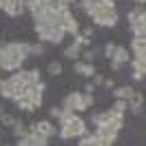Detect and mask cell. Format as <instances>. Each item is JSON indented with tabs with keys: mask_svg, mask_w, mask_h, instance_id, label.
Masks as SVG:
<instances>
[{
	"mask_svg": "<svg viewBox=\"0 0 146 146\" xmlns=\"http://www.w3.org/2000/svg\"><path fill=\"white\" fill-rule=\"evenodd\" d=\"M13 73H18L20 78H22V82L29 84V86L42 82V80H40V69H20V71H13Z\"/></svg>",
	"mask_w": 146,
	"mask_h": 146,
	"instance_id": "14",
	"label": "cell"
},
{
	"mask_svg": "<svg viewBox=\"0 0 146 146\" xmlns=\"http://www.w3.org/2000/svg\"><path fill=\"white\" fill-rule=\"evenodd\" d=\"M89 18L95 27H117L119 22V16L117 11H115V2L113 0H98V5H95V9L89 13Z\"/></svg>",
	"mask_w": 146,
	"mask_h": 146,
	"instance_id": "3",
	"label": "cell"
},
{
	"mask_svg": "<svg viewBox=\"0 0 146 146\" xmlns=\"http://www.w3.org/2000/svg\"><path fill=\"white\" fill-rule=\"evenodd\" d=\"M86 133H89L86 131V122L78 113L64 109L62 117L58 119V135L62 137V139H73V137H82Z\"/></svg>",
	"mask_w": 146,
	"mask_h": 146,
	"instance_id": "2",
	"label": "cell"
},
{
	"mask_svg": "<svg viewBox=\"0 0 146 146\" xmlns=\"http://www.w3.org/2000/svg\"><path fill=\"white\" fill-rule=\"evenodd\" d=\"M25 9H27V0H5V7H2V11L7 16H11V18L22 16Z\"/></svg>",
	"mask_w": 146,
	"mask_h": 146,
	"instance_id": "10",
	"label": "cell"
},
{
	"mask_svg": "<svg viewBox=\"0 0 146 146\" xmlns=\"http://www.w3.org/2000/svg\"><path fill=\"white\" fill-rule=\"evenodd\" d=\"M0 115H2V106H0Z\"/></svg>",
	"mask_w": 146,
	"mask_h": 146,
	"instance_id": "40",
	"label": "cell"
},
{
	"mask_svg": "<svg viewBox=\"0 0 146 146\" xmlns=\"http://www.w3.org/2000/svg\"><path fill=\"white\" fill-rule=\"evenodd\" d=\"M11 131H13L16 139H18V137H22V135H27V133H29L27 124H25V122H20V119H16V124H13V128H11Z\"/></svg>",
	"mask_w": 146,
	"mask_h": 146,
	"instance_id": "23",
	"label": "cell"
},
{
	"mask_svg": "<svg viewBox=\"0 0 146 146\" xmlns=\"http://www.w3.org/2000/svg\"><path fill=\"white\" fill-rule=\"evenodd\" d=\"M16 106H18L20 111H25V113H31V111H36V106H33V102L29 100V98H20V100L13 102Z\"/></svg>",
	"mask_w": 146,
	"mask_h": 146,
	"instance_id": "21",
	"label": "cell"
},
{
	"mask_svg": "<svg viewBox=\"0 0 146 146\" xmlns=\"http://www.w3.org/2000/svg\"><path fill=\"white\" fill-rule=\"evenodd\" d=\"M115 46L117 44H113V42H106V44H104V49H102V51H104V55H106V58H113V53H115Z\"/></svg>",
	"mask_w": 146,
	"mask_h": 146,
	"instance_id": "31",
	"label": "cell"
},
{
	"mask_svg": "<svg viewBox=\"0 0 146 146\" xmlns=\"http://www.w3.org/2000/svg\"><path fill=\"white\" fill-rule=\"evenodd\" d=\"M142 104H144V93L135 91V95L128 100V111H133V113H139V111H142Z\"/></svg>",
	"mask_w": 146,
	"mask_h": 146,
	"instance_id": "19",
	"label": "cell"
},
{
	"mask_svg": "<svg viewBox=\"0 0 146 146\" xmlns=\"http://www.w3.org/2000/svg\"><path fill=\"white\" fill-rule=\"evenodd\" d=\"M0 124H2V126H11V128H13L16 117H13V115H7V113H2V115H0Z\"/></svg>",
	"mask_w": 146,
	"mask_h": 146,
	"instance_id": "27",
	"label": "cell"
},
{
	"mask_svg": "<svg viewBox=\"0 0 146 146\" xmlns=\"http://www.w3.org/2000/svg\"><path fill=\"white\" fill-rule=\"evenodd\" d=\"M146 51V38H133L131 42V53L133 55H139Z\"/></svg>",
	"mask_w": 146,
	"mask_h": 146,
	"instance_id": "20",
	"label": "cell"
},
{
	"mask_svg": "<svg viewBox=\"0 0 146 146\" xmlns=\"http://www.w3.org/2000/svg\"><path fill=\"white\" fill-rule=\"evenodd\" d=\"M82 36H84V38H89V40H91V38H93V29H91V27L82 29Z\"/></svg>",
	"mask_w": 146,
	"mask_h": 146,
	"instance_id": "36",
	"label": "cell"
},
{
	"mask_svg": "<svg viewBox=\"0 0 146 146\" xmlns=\"http://www.w3.org/2000/svg\"><path fill=\"white\" fill-rule=\"evenodd\" d=\"M29 89H31V86L22 82V78H20L18 73H11L9 78H5V80L0 82V95H2L5 100H11V102L20 100V98H27Z\"/></svg>",
	"mask_w": 146,
	"mask_h": 146,
	"instance_id": "4",
	"label": "cell"
},
{
	"mask_svg": "<svg viewBox=\"0 0 146 146\" xmlns=\"http://www.w3.org/2000/svg\"><path fill=\"white\" fill-rule=\"evenodd\" d=\"M31 55V44L29 42H5L0 49V71H20L22 64Z\"/></svg>",
	"mask_w": 146,
	"mask_h": 146,
	"instance_id": "1",
	"label": "cell"
},
{
	"mask_svg": "<svg viewBox=\"0 0 146 146\" xmlns=\"http://www.w3.org/2000/svg\"><path fill=\"white\" fill-rule=\"evenodd\" d=\"M111 142H106V139H102L100 135H95V133H86V135L80 137V142H78V146H109Z\"/></svg>",
	"mask_w": 146,
	"mask_h": 146,
	"instance_id": "16",
	"label": "cell"
},
{
	"mask_svg": "<svg viewBox=\"0 0 146 146\" xmlns=\"http://www.w3.org/2000/svg\"><path fill=\"white\" fill-rule=\"evenodd\" d=\"M91 80H93V84H95V86H102V84H104V80H106V78H102L100 73H95V75H93Z\"/></svg>",
	"mask_w": 146,
	"mask_h": 146,
	"instance_id": "32",
	"label": "cell"
},
{
	"mask_svg": "<svg viewBox=\"0 0 146 146\" xmlns=\"http://www.w3.org/2000/svg\"><path fill=\"white\" fill-rule=\"evenodd\" d=\"M62 113H64V109H62V104H60V106H51V109H49V117H53V119H60L62 117Z\"/></svg>",
	"mask_w": 146,
	"mask_h": 146,
	"instance_id": "26",
	"label": "cell"
},
{
	"mask_svg": "<svg viewBox=\"0 0 146 146\" xmlns=\"http://www.w3.org/2000/svg\"><path fill=\"white\" fill-rule=\"evenodd\" d=\"M131 78H133L135 82H139V80H144V73H137V71H133V73H131Z\"/></svg>",
	"mask_w": 146,
	"mask_h": 146,
	"instance_id": "37",
	"label": "cell"
},
{
	"mask_svg": "<svg viewBox=\"0 0 146 146\" xmlns=\"http://www.w3.org/2000/svg\"><path fill=\"white\" fill-rule=\"evenodd\" d=\"M126 109H128V102L126 100H115L113 111H117V113H126Z\"/></svg>",
	"mask_w": 146,
	"mask_h": 146,
	"instance_id": "30",
	"label": "cell"
},
{
	"mask_svg": "<svg viewBox=\"0 0 146 146\" xmlns=\"http://www.w3.org/2000/svg\"><path fill=\"white\" fill-rule=\"evenodd\" d=\"M2 146H9V144H2Z\"/></svg>",
	"mask_w": 146,
	"mask_h": 146,
	"instance_id": "42",
	"label": "cell"
},
{
	"mask_svg": "<svg viewBox=\"0 0 146 146\" xmlns=\"http://www.w3.org/2000/svg\"><path fill=\"white\" fill-rule=\"evenodd\" d=\"M0 49H2V42H0Z\"/></svg>",
	"mask_w": 146,
	"mask_h": 146,
	"instance_id": "41",
	"label": "cell"
},
{
	"mask_svg": "<svg viewBox=\"0 0 146 146\" xmlns=\"http://www.w3.org/2000/svg\"><path fill=\"white\" fill-rule=\"evenodd\" d=\"M84 102H86V106L91 109L93 104H95V98H93V93H84Z\"/></svg>",
	"mask_w": 146,
	"mask_h": 146,
	"instance_id": "33",
	"label": "cell"
},
{
	"mask_svg": "<svg viewBox=\"0 0 146 146\" xmlns=\"http://www.w3.org/2000/svg\"><path fill=\"white\" fill-rule=\"evenodd\" d=\"M0 128H2V124H0Z\"/></svg>",
	"mask_w": 146,
	"mask_h": 146,
	"instance_id": "43",
	"label": "cell"
},
{
	"mask_svg": "<svg viewBox=\"0 0 146 146\" xmlns=\"http://www.w3.org/2000/svg\"><path fill=\"white\" fill-rule=\"evenodd\" d=\"M73 71L78 73V75H84V78H93L95 75V66H93V62H84V60H75L73 62Z\"/></svg>",
	"mask_w": 146,
	"mask_h": 146,
	"instance_id": "15",
	"label": "cell"
},
{
	"mask_svg": "<svg viewBox=\"0 0 146 146\" xmlns=\"http://www.w3.org/2000/svg\"><path fill=\"white\" fill-rule=\"evenodd\" d=\"M137 20L146 25V9H137Z\"/></svg>",
	"mask_w": 146,
	"mask_h": 146,
	"instance_id": "35",
	"label": "cell"
},
{
	"mask_svg": "<svg viewBox=\"0 0 146 146\" xmlns=\"http://www.w3.org/2000/svg\"><path fill=\"white\" fill-rule=\"evenodd\" d=\"M29 131H33V133H40V135H44V137H51L58 133V126H55L51 119H38V122H33L31 126H29Z\"/></svg>",
	"mask_w": 146,
	"mask_h": 146,
	"instance_id": "8",
	"label": "cell"
},
{
	"mask_svg": "<svg viewBox=\"0 0 146 146\" xmlns=\"http://www.w3.org/2000/svg\"><path fill=\"white\" fill-rule=\"evenodd\" d=\"M95 135H100L102 139H106V142H111V144H115L119 131H117V128H113L111 124H100V126H95Z\"/></svg>",
	"mask_w": 146,
	"mask_h": 146,
	"instance_id": "11",
	"label": "cell"
},
{
	"mask_svg": "<svg viewBox=\"0 0 146 146\" xmlns=\"http://www.w3.org/2000/svg\"><path fill=\"white\" fill-rule=\"evenodd\" d=\"M40 42H51V44H62L66 31L64 27H51V25H33Z\"/></svg>",
	"mask_w": 146,
	"mask_h": 146,
	"instance_id": "5",
	"label": "cell"
},
{
	"mask_svg": "<svg viewBox=\"0 0 146 146\" xmlns=\"http://www.w3.org/2000/svg\"><path fill=\"white\" fill-rule=\"evenodd\" d=\"M102 86H104L106 91H109V89H115V80H113V78H106V80H104V84H102Z\"/></svg>",
	"mask_w": 146,
	"mask_h": 146,
	"instance_id": "34",
	"label": "cell"
},
{
	"mask_svg": "<svg viewBox=\"0 0 146 146\" xmlns=\"http://www.w3.org/2000/svg\"><path fill=\"white\" fill-rule=\"evenodd\" d=\"M93 91H95V84H93V82L84 84V93H93Z\"/></svg>",
	"mask_w": 146,
	"mask_h": 146,
	"instance_id": "38",
	"label": "cell"
},
{
	"mask_svg": "<svg viewBox=\"0 0 146 146\" xmlns=\"http://www.w3.org/2000/svg\"><path fill=\"white\" fill-rule=\"evenodd\" d=\"M44 82H38V84H33V86H31V89H29V100L33 102V106H36V109H40V106H42V98H44Z\"/></svg>",
	"mask_w": 146,
	"mask_h": 146,
	"instance_id": "12",
	"label": "cell"
},
{
	"mask_svg": "<svg viewBox=\"0 0 146 146\" xmlns=\"http://www.w3.org/2000/svg\"><path fill=\"white\" fill-rule=\"evenodd\" d=\"M62 5H66V7H71V5H75V2H80V0H60Z\"/></svg>",
	"mask_w": 146,
	"mask_h": 146,
	"instance_id": "39",
	"label": "cell"
},
{
	"mask_svg": "<svg viewBox=\"0 0 146 146\" xmlns=\"http://www.w3.org/2000/svg\"><path fill=\"white\" fill-rule=\"evenodd\" d=\"M95 55H98V49H91V46H89V49H84V51H82V60H84V62H93Z\"/></svg>",
	"mask_w": 146,
	"mask_h": 146,
	"instance_id": "25",
	"label": "cell"
},
{
	"mask_svg": "<svg viewBox=\"0 0 146 146\" xmlns=\"http://www.w3.org/2000/svg\"><path fill=\"white\" fill-rule=\"evenodd\" d=\"M113 95H115V100H131L133 95H135V89L133 86H115L113 89Z\"/></svg>",
	"mask_w": 146,
	"mask_h": 146,
	"instance_id": "18",
	"label": "cell"
},
{
	"mask_svg": "<svg viewBox=\"0 0 146 146\" xmlns=\"http://www.w3.org/2000/svg\"><path fill=\"white\" fill-rule=\"evenodd\" d=\"M73 42H75V44H82V46H91V40H89V38H84L82 31L73 36Z\"/></svg>",
	"mask_w": 146,
	"mask_h": 146,
	"instance_id": "28",
	"label": "cell"
},
{
	"mask_svg": "<svg viewBox=\"0 0 146 146\" xmlns=\"http://www.w3.org/2000/svg\"><path fill=\"white\" fill-rule=\"evenodd\" d=\"M93 126H100V124H111L113 128H117V131H122V126H124V113H117V111H102V113H95L91 117Z\"/></svg>",
	"mask_w": 146,
	"mask_h": 146,
	"instance_id": "6",
	"label": "cell"
},
{
	"mask_svg": "<svg viewBox=\"0 0 146 146\" xmlns=\"http://www.w3.org/2000/svg\"><path fill=\"white\" fill-rule=\"evenodd\" d=\"M62 109L73 111V113H82V111H89L86 102H84V93L82 91H71L66 98L62 100Z\"/></svg>",
	"mask_w": 146,
	"mask_h": 146,
	"instance_id": "7",
	"label": "cell"
},
{
	"mask_svg": "<svg viewBox=\"0 0 146 146\" xmlns=\"http://www.w3.org/2000/svg\"><path fill=\"white\" fill-rule=\"evenodd\" d=\"M95 5H98V0H80V7L84 9V13H86V16L95 9Z\"/></svg>",
	"mask_w": 146,
	"mask_h": 146,
	"instance_id": "24",
	"label": "cell"
},
{
	"mask_svg": "<svg viewBox=\"0 0 146 146\" xmlns=\"http://www.w3.org/2000/svg\"><path fill=\"white\" fill-rule=\"evenodd\" d=\"M46 73H49V75H53V78H58V75L62 73V62H58V60H51V62L46 64Z\"/></svg>",
	"mask_w": 146,
	"mask_h": 146,
	"instance_id": "22",
	"label": "cell"
},
{
	"mask_svg": "<svg viewBox=\"0 0 146 146\" xmlns=\"http://www.w3.org/2000/svg\"><path fill=\"white\" fill-rule=\"evenodd\" d=\"M64 31L69 33V36H75V33H80V22L75 20V16L71 13V7L64 11Z\"/></svg>",
	"mask_w": 146,
	"mask_h": 146,
	"instance_id": "13",
	"label": "cell"
},
{
	"mask_svg": "<svg viewBox=\"0 0 146 146\" xmlns=\"http://www.w3.org/2000/svg\"><path fill=\"white\" fill-rule=\"evenodd\" d=\"M109 62H111L113 71H119L126 62H131V51H128L126 46H115V53H113V58H111Z\"/></svg>",
	"mask_w": 146,
	"mask_h": 146,
	"instance_id": "9",
	"label": "cell"
},
{
	"mask_svg": "<svg viewBox=\"0 0 146 146\" xmlns=\"http://www.w3.org/2000/svg\"><path fill=\"white\" fill-rule=\"evenodd\" d=\"M62 55L66 58V60H73V62H75V60H80V58H82V44H75V42L69 44L66 49H64Z\"/></svg>",
	"mask_w": 146,
	"mask_h": 146,
	"instance_id": "17",
	"label": "cell"
},
{
	"mask_svg": "<svg viewBox=\"0 0 146 146\" xmlns=\"http://www.w3.org/2000/svg\"><path fill=\"white\" fill-rule=\"evenodd\" d=\"M31 55H44V42H36V44H31Z\"/></svg>",
	"mask_w": 146,
	"mask_h": 146,
	"instance_id": "29",
	"label": "cell"
}]
</instances>
